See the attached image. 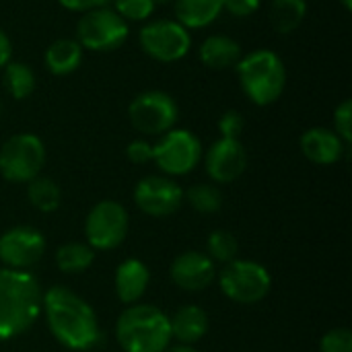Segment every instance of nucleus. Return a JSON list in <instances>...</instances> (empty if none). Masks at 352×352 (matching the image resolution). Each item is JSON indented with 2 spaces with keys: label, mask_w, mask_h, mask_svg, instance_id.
Returning a JSON list of instances; mask_svg holds the SVG:
<instances>
[{
  "label": "nucleus",
  "mask_w": 352,
  "mask_h": 352,
  "mask_svg": "<svg viewBox=\"0 0 352 352\" xmlns=\"http://www.w3.org/2000/svg\"><path fill=\"white\" fill-rule=\"evenodd\" d=\"M41 311L54 338L70 351H91L101 342L93 307L66 287H50L41 295Z\"/></svg>",
  "instance_id": "obj_1"
},
{
  "label": "nucleus",
  "mask_w": 352,
  "mask_h": 352,
  "mask_svg": "<svg viewBox=\"0 0 352 352\" xmlns=\"http://www.w3.org/2000/svg\"><path fill=\"white\" fill-rule=\"evenodd\" d=\"M41 289L27 270L0 268V342L27 332L41 314Z\"/></svg>",
  "instance_id": "obj_2"
},
{
  "label": "nucleus",
  "mask_w": 352,
  "mask_h": 352,
  "mask_svg": "<svg viewBox=\"0 0 352 352\" xmlns=\"http://www.w3.org/2000/svg\"><path fill=\"white\" fill-rule=\"evenodd\" d=\"M243 95L260 107L276 103L287 89V66L283 58L266 47L243 54L235 66Z\"/></svg>",
  "instance_id": "obj_3"
},
{
  "label": "nucleus",
  "mask_w": 352,
  "mask_h": 352,
  "mask_svg": "<svg viewBox=\"0 0 352 352\" xmlns=\"http://www.w3.org/2000/svg\"><path fill=\"white\" fill-rule=\"evenodd\" d=\"M116 338L124 352H165L171 344L169 318L155 305H128L118 318Z\"/></svg>",
  "instance_id": "obj_4"
},
{
  "label": "nucleus",
  "mask_w": 352,
  "mask_h": 352,
  "mask_svg": "<svg viewBox=\"0 0 352 352\" xmlns=\"http://www.w3.org/2000/svg\"><path fill=\"white\" fill-rule=\"evenodd\" d=\"M45 165V144L37 134L21 132L0 146V175L10 184H29Z\"/></svg>",
  "instance_id": "obj_5"
},
{
  "label": "nucleus",
  "mask_w": 352,
  "mask_h": 352,
  "mask_svg": "<svg viewBox=\"0 0 352 352\" xmlns=\"http://www.w3.org/2000/svg\"><path fill=\"white\" fill-rule=\"evenodd\" d=\"M128 35L130 23H126L111 6H101L80 14L74 39L89 52H113L126 43Z\"/></svg>",
  "instance_id": "obj_6"
},
{
  "label": "nucleus",
  "mask_w": 352,
  "mask_h": 352,
  "mask_svg": "<svg viewBox=\"0 0 352 352\" xmlns=\"http://www.w3.org/2000/svg\"><path fill=\"white\" fill-rule=\"evenodd\" d=\"M128 118L134 130H138L144 136H163L171 128H175V122L179 118L177 101L167 93L159 89H151L144 93H138L130 105H128Z\"/></svg>",
  "instance_id": "obj_7"
},
{
  "label": "nucleus",
  "mask_w": 352,
  "mask_h": 352,
  "mask_svg": "<svg viewBox=\"0 0 352 352\" xmlns=\"http://www.w3.org/2000/svg\"><path fill=\"white\" fill-rule=\"evenodd\" d=\"M138 43L155 62L173 64L188 56L192 47V35L175 19H155L140 29Z\"/></svg>",
  "instance_id": "obj_8"
},
{
  "label": "nucleus",
  "mask_w": 352,
  "mask_h": 352,
  "mask_svg": "<svg viewBox=\"0 0 352 352\" xmlns=\"http://www.w3.org/2000/svg\"><path fill=\"white\" fill-rule=\"evenodd\" d=\"M221 291L235 303L254 305L268 297L272 289L270 272L252 260H233L225 264L219 276Z\"/></svg>",
  "instance_id": "obj_9"
},
{
  "label": "nucleus",
  "mask_w": 352,
  "mask_h": 352,
  "mask_svg": "<svg viewBox=\"0 0 352 352\" xmlns=\"http://www.w3.org/2000/svg\"><path fill=\"white\" fill-rule=\"evenodd\" d=\"M202 155L200 138L184 128H171L153 144V161L169 177L194 171L202 161Z\"/></svg>",
  "instance_id": "obj_10"
},
{
  "label": "nucleus",
  "mask_w": 352,
  "mask_h": 352,
  "mask_svg": "<svg viewBox=\"0 0 352 352\" xmlns=\"http://www.w3.org/2000/svg\"><path fill=\"white\" fill-rule=\"evenodd\" d=\"M128 212L116 200L97 202L85 221V235L93 250H116L128 235Z\"/></svg>",
  "instance_id": "obj_11"
},
{
  "label": "nucleus",
  "mask_w": 352,
  "mask_h": 352,
  "mask_svg": "<svg viewBox=\"0 0 352 352\" xmlns=\"http://www.w3.org/2000/svg\"><path fill=\"white\" fill-rule=\"evenodd\" d=\"M134 202L144 214L165 219L184 204V190L169 175H146L134 188Z\"/></svg>",
  "instance_id": "obj_12"
},
{
  "label": "nucleus",
  "mask_w": 352,
  "mask_h": 352,
  "mask_svg": "<svg viewBox=\"0 0 352 352\" xmlns=\"http://www.w3.org/2000/svg\"><path fill=\"white\" fill-rule=\"evenodd\" d=\"M45 254V237L33 227H12L0 235V262L4 268L27 270Z\"/></svg>",
  "instance_id": "obj_13"
},
{
  "label": "nucleus",
  "mask_w": 352,
  "mask_h": 352,
  "mask_svg": "<svg viewBox=\"0 0 352 352\" xmlns=\"http://www.w3.org/2000/svg\"><path fill=\"white\" fill-rule=\"evenodd\" d=\"M204 167L212 182L231 184L248 169V151L237 138H219L208 146Z\"/></svg>",
  "instance_id": "obj_14"
},
{
  "label": "nucleus",
  "mask_w": 352,
  "mask_h": 352,
  "mask_svg": "<svg viewBox=\"0 0 352 352\" xmlns=\"http://www.w3.org/2000/svg\"><path fill=\"white\" fill-rule=\"evenodd\" d=\"M169 276L182 291H204L217 278L214 262L202 252H184L179 254L169 268Z\"/></svg>",
  "instance_id": "obj_15"
},
{
  "label": "nucleus",
  "mask_w": 352,
  "mask_h": 352,
  "mask_svg": "<svg viewBox=\"0 0 352 352\" xmlns=\"http://www.w3.org/2000/svg\"><path fill=\"white\" fill-rule=\"evenodd\" d=\"M301 153L305 159H309L316 165H334L342 159L349 144L330 128H309L303 132L301 140Z\"/></svg>",
  "instance_id": "obj_16"
},
{
  "label": "nucleus",
  "mask_w": 352,
  "mask_h": 352,
  "mask_svg": "<svg viewBox=\"0 0 352 352\" xmlns=\"http://www.w3.org/2000/svg\"><path fill=\"white\" fill-rule=\"evenodd\" d=\"M148 283H151V272H148L146 264L140 260H134V258L122 262L118 266L116 278H113L116 295L126 305H134L136 301H140V297L148 289Z\"/></svg>",
  "instance_id": "obj_17"
},
{
  "label": "nucleus",
  "mask_w": 352,
  "mask_h": 352,
  "mask_svg": "<svg viewBox=\"0 0 352 352\" xmlns=\"http://www.w3.org/2000/svg\"><path fill=\"white\" fill-rule=\"evenodd\" d=\"M241 45L237 39L223 35V33H212L208 35L200 47H198V58L200 62L210 68V70H227L235 68L237 62L241 60Z\"/></svg>",
  "instance_id": "obj_18"
},
{
  "label": "nucleus",
  "mask_w": 352,
  "mask_h": 352,
  "mask_svg": "<svg viewBox=\"0 0 352 352\" xmlns=\"http://www.w3.org/2000/svg\"><path fill=\"white\" fill-rule=\"evenodd\" d=\"M169 326H171V338H175L179 344L192 346L194 342L206 336L208 316L198 305H184L175 311L173 318H169Z\"/></svg>",
  "instance_id": "obj_19"
},
{
  "label": "nucleus",
  "mask_w": 352,
  "mask_h": 352,
  "mask_svg": "<svg viewBox=\"0 0 352 352\" xmlns=\"http://www.w3.org/2000/svg\"><path fill=\"white\" fill-rule=\"evenodd\" d=\"M82 56H85V50L80 47V43L76 39L60 37L45 47L43 62H45V68L50 70V74L68 76L78 70V66L82 64Z\"/></svg>",
  "instance_id": "obj_20"
},
{
  "label": "nucleus",
  "mask_w": 352,
  "mask_h": 352,
  "mask_svg": "<svg viewBox=\"0 0 352 352\" xmlns=\"http://www.w3.org/2000/svg\"><path fill=\"white\" fill-rule=\"evenodd\" d=\"M175 21L190 29L212 25L223 12V0H173Z\"/></svg>",
  "instance_id": "obj_21"
},
{
  "label": "nucleus",
  "mask_w": 352,
  "mask_h": 352,
  "mask_svg": "<svg viewBox=\"0 0 352 352\" xmlns=\"http://www.w3.org/2000/svg\"><path fill=\"white\" fill-rule=\"evenodd\" d=\"M307 16V0H272L268 21L280 35L295 33Z\"/></svg>",
  "instance_id": "obj_22"
},
{
  "label": "nucleus",
  "mask_w": 352,
  "mask_h": 352,
  "mask_svg": "<svg viewBox=\"0 0 352 352\" xmlns=\"http://www.w3.org/2000/svg\"><path fill=\"white\" fill-rule=\"evenodd\" d=\"M2 82H4V89L8 91V95L16 101L31 97L37 87L33 68L25 62H14V60H10L2 68Z\"/></svg>",
  "instance_id": "obj_23"
},
{
  "label": "nucleus",
  "mask_w": 352,
  "mask_h": 352,
  "mask_svg": "<svg viewBox=\"0 0 352 352\" xmlns=\"http://www.w3.org/2000/svg\"><path fill=\"white\" fill-rule=\"evenodd\" d=\"M95 262V250L89 243L70 241L58 248L56 266L64 274H80Z\"/></svg>",
  "instance_id": "obj_24"
},
{
  "label": "nucleus",
  "mask_w": 352,
  "mask_h": 352,
  "mask_svg": "<svg viewBox=\"0 0 352 352\" xmlns=\"http://www.w3.org/2000/svg\"><path fill=\"white\" fill-rule=\"evenodd\" d=\"M27 198L31 206L39 212H54L60 208L62 202V190L60 186L43 175H37L27 184Z\"/></svg>",
  "instance_id": "obj_25"
},
{
  "label": "nucleus",
  "mask_w": 352,
  "mask_h": 352,
  "mask_svg": "<svg viewBox=\"0 0 352 352\" xmlns=\"http://www.w3.org/2000/svg\"><path fill=\"white\" fill-rule=\"evenodd\" d=\"M184 200L190 202V206L196 212L202 214H214L223 206V194L212 184H196L188 192H184Z\"/></svg>",
  "instance_id": "obj_26"
},
{
  "label": "nucleus",
  "mask_w": 352,
  "mask_h": 352,
  "mask_svg": "<svg viewBox=\"0 0 352 352\" xmlns=\"http://www.w3.org/2000/svg\"><path fill=\"white\" fill-rule=\"evenodd\" d=\"M206 252H208V258H210L212 262L229 264V262L237 260V254H239L237 237H235L231 231L217 229V231H212V233L208 235Z\"/></svg>",
  "instance_id": "obj_27"
},
{
  "label": "nucleus",
  "mask_w": 352,
  "mask_h": 352,
  "mask_svg": "<svg viewBox=\"0 0 352 352\" xmlns=\"http://www.w3.org/2000/svg\"><path fill=\"white\" fill-rule=\"evenodd\" d=\"M113 10L126 21V23H142L148 21L155 12L153 0H111Z\"/></svg>",
  "instance_id": "obj_28"
},
{
  "label": "nucleus",
  "mask_w": 352,
  "mask_h": 352,
  "mask_svg": "<svg viewBox=\"0 0 352 352\" xmlns=\"http://www.w3.org/2000/svg\"><path fill=\"white\" fill-rule=\"evenodd\" d=\"M322 352H352V332L349 328H334L324 334Z\"/></svg>",
  "instance_id": "obj_29"
},
{
  "label": "nucleus",
  "mask_w": 352,
  "mask_h": 352,
  "mask_svg": "<svg viewBox=\"0 0 352 352\" xmlns=\"http://www.w3.org/2000/svg\"><path fill=\"white\" fill-rule=\"evenodd\" d=\"M334 132L344 140V144L352 142V99H344L334 109Z\"/></svg>",
  "instance_id": "obj_30"
},
{
  "label": "nucleus",
  "mask_w": 352,
  "mask_h": 352,
  "mask_svg": "<svg viewBox=\"0 0 352 352\" xmlns=\"http://www.w3.org/2000/svg\"><path fill=\"white\" fill-rule=\"evenodd\" d=\"M245 128V118L237 111V109H229L219 118V132L221 138H237L241 136Z\"/></svg>",
  "instance_id": "obj_31"
},
{
  "label": "nucleus",
  "mask_w": 352,
  "mask_h": 352,
  "mask_svg": "<svg viewBox=\"0 0 352 352\" xmlns=\"http://www.w3.org/2000/svg\"><path fill=\"white\" fill-rule=\"evenodd\" d=\"M126 155L134 165H146L153 161V144L148 140H142V138L132 140L126 148Z\"/></svg>",
  "instance_id": "obj_32"
},
{
  "label": "nucleus",
  "mask_w": 352,
  "mask_h": 352,
  "mask_svg": "<svg viewBox=\"0 0 352 352\" xmlns=\"http://www.w3.org/2000/svg\"><path fill=\"white\" fill-rule=\"evenodd\" d=\"M260 2L262 0H223V10H227L237 19H245L260 8Z\"/></svg>",
  "instance_id": "obj_33"
},
{
  "label": "nucleus",
  "mask_w": 352,
  "mask_h": 352,
  "mask_svg": "<svg viewBox=\"0 0 352 352\" xmlns=\"http://www.w3.org/2000/svg\"><path fill=\"white\" fill-rule=\"evenodd\" d=\"M62 8L66 10H72V12H87V10H93V8H101V6H107L109 0H58Z\"/></svg>",
  "instance_id": "obj_34"
},
{
  "label": "nucleus",
  "mask_w": 352,
  "mask_h": 352,
  "mask_svg": "<svg viewBox=\"0 0 352 352\" xmlns=\"http://www.w3.org/2000/svg\"><path fill=\"white\" fill-rule=\"evenodd\" d=\"M12 60V43L10 37L6 35V31L0 29V70Z\"/></svg>",
  "instance_id": "obj_35"
},
{
  "label": "nucleus",
  "mask_w": 352,
  "mask_h": 352,
  "mask_svg": "<svg viewBox=\"0 0 352 352\" xmlns=\"http://www.w3.org/2000/svg\"><path fill=\"white\" fill-rule=\"evenodd\" d=\"M165 352H198V351H194L192 346H188V344H177V346H167L165 349Z\"/></svg>",
  "instance_id": "obj_36"
},
{
  "label": "nucleus",
  "mask_w": 352,
  "mask_h": 352,
  "mask_svg": "<svg viewBox=\"0 0 352 352\" xmlns=\"http://www.w3.org/2000/svg\"><path fill=\"white\" fill-rule=\"evenodd\" d=\"M340 4H342V8L346 10V12H351L352 10V0H338Z\"/></svg>",
  "instance_id": "obj_37"
},
{
  "label": "nucleus",
  "mask_w": 352,
  "mask_h": 352,
  "mask_svg": "<svg viewBox=\"0 0 352 352\" xmlns=\"http://www.w3.org/2000/svg\"><path fill=\"white\" fill-rule=\"evenodd\" d=\"M155 2V6H159V4H171L173 0H153Z\"/></svg>",
  "instance_id": "obj_38"
},
{
  "label": "nucleus",
  "mask_w": 352,
  "mask_h": 352,
  "mask_svg": "<svg viewBox=\"0 0 352 352\" xmlns=\"http://www.w3.org/2000/svg\"><path fill=\"white\" fill-rule=\"evenodd\" d=\"M80 352H93V351H80Z\"/></svg>",
  "instance_id": "obj_39"
}]
</instances>
